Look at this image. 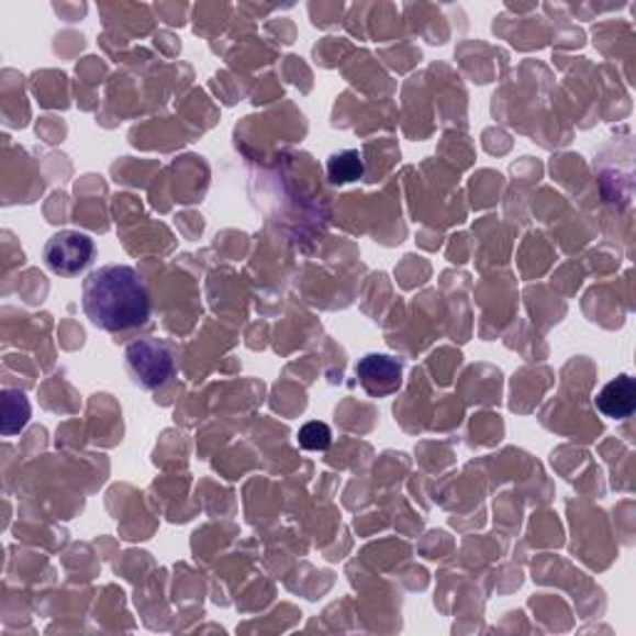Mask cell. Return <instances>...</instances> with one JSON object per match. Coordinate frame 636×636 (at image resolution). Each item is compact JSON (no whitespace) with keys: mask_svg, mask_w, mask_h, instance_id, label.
Segmentation results:
<instances>
[{"mask_svg":"<svg viewBox=\"0 0 636 636\" xmlns=\"http://www.w3.org/2000/svg\"><path fill=\"white\" fill-rule=\"evenodd\" d=\"M299 445L303 450H328L331 448V428L321 421H311L299 431Z\"/></svg>","mask_w":636,"mask_h":636,"instance_id":"8","label":"cell"},{"mask_svg":"<svg viewBox=\"0 0 636 636\" xmlns=\"http://www.w3.org/2000/svg\"><path fill=\"white\" fill-rule=\"evenodd\" d=\"M596 411L606 417H614V421H624L629 417L636 408V383L632 376H620L614 381L606 383L600 395L594 398Z\"/></svg>","mask_w":636,"mask_h":636,"instance_id":"5","label":"cell"},{"mask_svg":"<svg viewBox=\"0 0 636 636\" xmlns=\"http://www.w3.org/2000/svg\"><path fill=\"white\" fill-rule=\"evenodd\" d=\"M27 421H31V403L27 398L18 391H5L3 393V435L21 433Z\"/></svg>","mask_w":636,"mask_h":636,"instance_id":"6","label":"cell"},{"mask_svg":"<svg viewBox=\"0 0 636 636\" xmlns=\"http://www.w3.org/2000/svg\"><path fill=\"white\" fill-rule=\"evenodd\" d=\"M127 368L135 383L142 388L165 386L175 370L172 350L157 338L135 341L127 348Z\"/></svg>","mask_w":636,"mask_h":636,"instance_id":"3","label":"cell"},{"mask_svg":"<svg viewBox=\"0 0 636 636\" xmlns=\"http://www.w3.org/2000/svg\"><path fill=\"white\" fill-rule=\"evenodd\" d=\"M356 376L368 395L383 398L395 393L403 383V366L391 356L370 354L356 364Z\"/></svg>","mask_w":636,"mask_h":636,"instance_id":"4","label":"cell"},{"mask_svg":"<svg viewBox=\"0 0 636 636\" xmlns=\"http://www.w3.org/2000/svg\"><path fill=\"white\" fill-rule=\"evenodd\" d=\"M82 309L94 326L120 334L147 324L149 293L140 274L127 264H108L85 279Z\"/></svg>","mask_w":636,"mask_h":636,"instance_id":"1","label":"cell"},{"mask_svg":"<svg viewBox=\"0 0 636 636\" xmlns=\"http://www.w3.org/2000/svg\"><path fill=\"white\" fill-rule=\"evenodd\" d=\"M47 269L60 277H78L94 259V242L82 232H58L47 239L43 249Z\"/></svg>","mask_w":636,"mask_h":636,"instance_id":"2","label":"cell"},{"mask_svg":"<svg viewBox=\"0 0 636 636\" xmlns=\"http://www.w3.org/2000/svg\"><path fill=\"white\" fill-rule=\"evenodd\" d=\"M364 177V159L356 149H344L328 159V179L334 185H348Z\"/></svg>","mask_w":636,"mask_h":636,"instance_id":"7","label":"cell"}]
</instances>
